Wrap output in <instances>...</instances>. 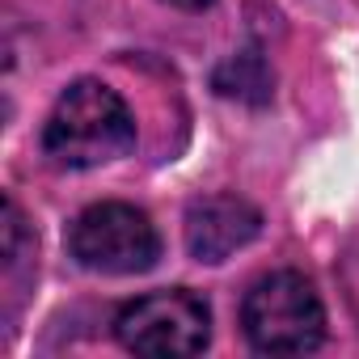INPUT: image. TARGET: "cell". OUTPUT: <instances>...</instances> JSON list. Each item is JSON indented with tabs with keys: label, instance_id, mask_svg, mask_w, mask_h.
<instances>
[{
	"label": "cell",
	"instance_id": "obj_1",
	"mask_svg": "<svg viewBox=\"0 0 359 359\" xmlns=\"http://www.w3.org/2000/svg\"><path fill=\"white\" fill-rule=\"evenodd\" d=\"M135 148L127 102L102 81H72L43 123V152L60 169H97Z\"/></svg>",
	"mask_w": 359,
	"mask_h": 359
},
{
	"label": "cell",
	"instance_id": "obj_2",
	"mask_svg": "<svg viewBox=\"0 0 359 359\" xmlns=\"http://www.w3.org/2000/svg\"><path fill=\"white\" fill-rule=\"evenodd\" d=\"M241 334L258 355H309L325 338V309L300 271L262 275L241 300Z\"/></svg>",
	"mask_w": 359,
	"mask_h": 359
},
{
	"label": "cell",
	"instance_id": "obj_3",
	"mask_svg": "<svg viewBox=\"0 0 359 359\" xmlns=\"http://www.w3.org/2000/svg\"><path fill=\"white\" fill-rule=\"evenodd\" d=\"M114 338L131 355H156V359L203 355L212 342V309L203 296H195L187 287L148 292L118 309Z\"/></svg>",
	"mask_w": 359,
	"mask_h": 359
},
{
	"label": "cell",
	"instance_id": "obj_4",
	"mask_svg": "<svg viewBox=\"0 0 359 359\" xmlns=\"http://www.w3.org/2000/svg\"><path fill=\"white\" fill-rule=\"evenodd\" d=\"M68 254L97 275H144L161 258V233L131 203H93L72 220Z\"/></svg>",
	"mask_w": 359,
	"mask_h": 359
},
{
	"label": "cell",
	"instance_id": "obj_5",
	"mask_svg": "<svg viewBox=\"0 0 359 359\" xmlns=\"http://www.w3.org/2000/svg\"><path fill=\"white\" fill-rule=\"evenodd\" d=\"M262 233V212L241 195H208L187 212V250L199 262H224Z\"/></svg>",
	"mask_w": 359,
	"mask_h": 359
},
{
	"label": "cell",
	"instance_id": "obj_6",
	"mask_svg": "<svg viewBox=\"0 0 359 359\" xmlns=\"http://www.w3.org/2000/svg\"><path fill=\"white\" fill-rule=\"evenodd\" d=\"M212 89L220 97H233V102H245V106H266L271 93H275V72L258 51H241V55L224 60L212 72Z\"/></svg>",
	"mask_w": 359,
	"mask_h": 359
},
{
	"label": "cell",
	"instance_id": "obj_7",
	"mask_svg": "<svg viewBox=\"0 0 359 359\" xmlns=\"http://www.w3.org/2000/svg\"><path fill=\"white\" fill-rule=\"evenodd\" d=\"M22 233H26L22 212H18L13 199H5V266H18V258H22Z\"/></svg>",
	"mask_w": 359,
	"mask_h": 359
},
{
	"label": "cell",
	"instance_id": "obj_8",
	"mask_svg": "<svg viewBox=\"0 0 359 359\" xmlns=\"http://www.w3.org/2000/svg\"><path fill=\"white\" fill-rule=\"evenodd\" d=\"M165 5H173V9H187V13H199V9H212L216 0H165Z\"/></svg>",
	"mask_w": 359,
	"mask_h": 359
}]
</instances>
